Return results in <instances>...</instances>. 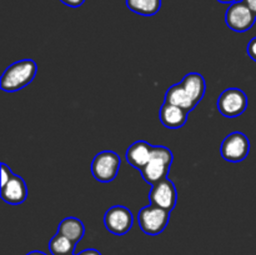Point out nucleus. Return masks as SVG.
Here are the masks:
<instances>
[{
	"mask_svg": "<svg viewBox=\"0 0 256 255\" xmlns=\"http://www.w3.org/2000/svg\"><path fill=\"white\" fill-rule=\"evenodd\" d=\"M36 72L38 65L32 59H22L12 62L2 72L0 88L6 92H19L34 80Z\"/></svg>",
	"mask_w": 256,
	"mask_h": 255,
	"instance_id": "nucleus-1",
	"label": "nucleus"
},
{
	"mask_svg": "<svg viewBox=\"0 0 256 255\" xmlns=\"http://www.w3.org/2000/svg\"><path fill=\"white\" fill-rule=\"evenodd\" d=\"M169 220L170 212L152 204L142 208L138 214L140 229L148 235H159L166 229Z\"/></svg>",
	"mask_w": 256,
	"mask_h": 255,
	"instance_id": "nucleus-2",
	"label": "nucleus"
},
{
	"mask_svg": "<svg viewBox=\"0 0 256 255\" xmlns=\"http://www.w3.org/2000/svg\"><path fill=\"white\" fill-rule=\"evenodd\" d=\"M122 160L115 152L104 150L98 152L92 162V174L98 182H110L118 176Z\"/></svg>",
	"mask_w": 256,
	"mask_h": 255,
	"instance_id": "nucleus-3",
	"label": "nucleus"
},
{
	"mask_svg": "<svg viewBox=\"0 0 256 255\" xmlns=\"http://www.w3.org/2000/svg\"><path fill=\"white\" fill-rule=\"evenodd\" d=\"M218 110L220 114L224 115L225 118L240 116L248 108V96L242 89L238 88H229L224 90L218 98L216 102Z\"/></svg>",
	"mask_w": 256,
	"mask_h": 255,
	"instance_id": "nucleus-4",
	"label": "nucleus"
},
{
	"mask_svg": "<svg viewBox=\"0 0 256 255\" xmlns=\"http://www.w3.org/2000/svg\"><path fill=\"white\" fill-rule=\"evenodd\" d=\"M250 152V142L242 132H230L222 142L220 152L226 162H240L245 160Z\"/></svg>",
	"mask_w": 256,
	"mask_h": 255,
	"instance_id": "nucleus-5",
	"label": "nucleus"
},
{
	"mask_svg": "<svg viewBox=\"0 0 256 255\" xmlns=\"http://www.w3.org/2000/svg\"><path fill=\"white\" fill-rule=\"evenodd\" d=\"M256 22V15L244 2H236L230 4L225 14V22L228 26L236 32H245L254 26Z\"/></svg>",
	"mask_w": 256,
	"mask_h": 255,
	"instance_id": "nucleus-6",
	"label": "nucleus"
},
{
	"mask_svg": "<svg viewBox=\"0 0 256 255\" xmlns=\"http://www.w3.org/2000/svg\"><path fill=\"white\" fill-rule=\"evenodd\" d=\"M134 224L132 212L124 205H114L104 214V225L114 235H125Z\"/></svg>",
	"mask_w": 256,
	"mask_h": 255,
	"instance_id": "nucleus-7",
	"label": "nucleus"
},
{
	"mask_svg": "<svg viewBox=\"0 0 256 255\" xmlns=\"http://www.w3.org/2000/svg\"><path fill=\"white\" fill-rule=\"evenodd\" d=\"M149 202L155 206L162 208L172 212L178 202V192L174 182L170 179H165L152 185L149 192Z\"/></svg>",
	"mask_w": 256,
	"mask_h": 255,
	"instance_id": "nucleus-8",
	"label": "nucleus"
},
{
	"mask_svg": "<svg viewBox=\"0 0 256 255\" xmlns=\"http://www.w3.org/2000/svg\"><path fill=\"white\" fill-rule=\"evenodd\" d=\"M2 199L12 205H19L26 200L28 188L24 179L19 175H15L0 189Z\"/></svg>",
	"mask_w": 256,
	"mask_h": 255,
	"instance_id": "nucleus-9",
	"label": "nucleus"
},
{
	"mask_svg": "<svg viewBox=\"0 0 256 255\" xmlns=\"http://www.w3.org/2000/svg\"><path fill=\"white\" fill-rule=\"evenodd\" d=\"M152 146L154 145H150L149 142H144V140H138V142H132L128 148L126 154H125L126 162L140 172L152 159Z\"/></svg>",
	"mask_w": 256,
	"mask_h": 255,
	"instance_id": "nucleus-10",
	"label": "nucleus"
},
{
	"mask_svg": "<svg viewBox=\"0 0 256 255\" xmlns=\"http://www.w3.org/2000/svg\"><path fill=\"white\" fill-rule=\"evenodd\" d=\"M170 166H172V164H169V162H164V160L159 159V158L156 156H152V155L150 162L140 170V174H142V179H144L148 184H150L152 186V185L168 179Z\"/></svg>",
	"mask_w": 256,
	"mask_h": 255,
	"instance_id": "nucleus-11",
	"label": "nucleus"
},
{
	"mask_svg": "<svg viewBox=\"0 0 256 255\" xmlns=\"http://www.w3.org/2000/svg\"><path fill=\"white\" fill-rule=\"evenodd\" d=\"M189 112L182 108L165 102L162 105L159 112V119L162 124L168 129H180L185 125Z\"/></svg>",
	"mask_w": 256,
	"mask_h": 255,
	"instance_id": "nucleus-12",
	"label": "nucleus"
},
{
	"mask_svg": "<svg viewBox=\"0 0 256 255\" xmlns=\"http://www.w3.org/2000/svg\"><path fill=\"white\" fill-rule=\"evenodd\" d=\"M180 82L192 99V102L196 105L199 104L204 98L205 90H206V82H205L204 76L199 72H189L182 78Z\"/></svg>",
	"mask_w": 256,
	"mask_h": 255,
	"instance_id": "nucleus-13",
	"label": "nucleus"
},
{
	"mask_svg": "<svg viewBox=\"0 0 256 255\" xmlns=\"http://www.w3.org/2000/svg\"><path fill=\"white\" fill-rule=\"evenodd\" d=\"M165 102H169V104L175 105V106L182 108L184 110H186L188 112H190L192 110H194L196 108V104L192 102V98L189 96V94L186 92V90L184 89V86L182 85V82L179 84H175L172 86H170L166 90V94H165Z\"/></svg>",
	"mask_w": 256,
	"mask_h": 255,
	"instance_id": "nucleus-14",
	"label": "nucleus"
},
{
	"mask_svg": "<svg viewBox=\"0 0 256 255\" xmlns=\"http://www.w3.org/2000/svg\"><path fill=\"white\" fill-rule=\"evenodd\" d=\"M58 232L66 236L68 239H70L72 242L76 244L78 242H80L84 238V222L80 219H78V218L68 216L60 222L59 226H58Z\"/></svg>",
	"mask_w": 256,
	"mask_h": 255,
	"instance_id": "nucleus-15",
	"label": "nucleus"
},
{
	"mask_svg": "<svg viewBox=\"0 0 256 255\" xmlns=\"http://www.w3.org/2000/svg\"><path fill=\"white\" fill-rule=\"evenodd\" d=\"M128 9L142 16H152L162 8V0H126Z\"/></svg>",
	"mask_w": 256,
	"mask_h": 255,
	"instance_id": "nucleus-16",
	"label": "nucleus"
},
{
	"mask_svg": "<svg viewBox=\"0 0 256 255\" xmlns=\"http://www.w3.org/2000/svg\"><path fill=\"white\" fill-rule=\"evenodd\" d=\"M49 249L52 255H70L74 252L75 242H72V240L68 239L64 235L56 232L50 239Z\"/></svg>",
	"mask_w": 256,
	"mask_h": 255,
	"instance_id": "nucleus-17",
	"label": "nucleus"
},
{
	"mask_svg": "<svg viewBox=\"0 0 256 255\" xmlns=\"http://www.w3.org/2000/svg\"><path fill=\"white\" fill-rule=\"evenodd\" d=\"M12 176H14V174L10 170V168L6 164H4V162H2V186H4Z\"/></svg>",
	"mask_w": 256,
	"mask_h": 255,
	"instance_id": "nucleus-18",
	"label": "nucleus"
},
{
	"mask_svg": "<svg viewBox=\"0 0 256 255\" xmlns=\"http://www.w3.org/2000/svg\"><path fill=\"white\" fill-rule=\"evenodd\" d=\"M246 52L254 62H256V36L252 38L249 42V44H248Z\"/></svg>",
	"mask_w": 256,
	"mask_h": 255,
	"instance_id": "nucleus-19",
	"label": "nucleus"
},
{
	"mask_svg": "<svg viewBox=\"0 0 256 255\" xmlns=\"http://www.w3.org/2000/svg\"><path fill=\"white\" fill-rule=\"evenodd\" d=\"M60 2H62V4L66 5V6L79 8V6H82V4H84L85 0H60Z\"/></svg>",
	"mask_w": 256,
	"mask_h": 255,
	"instance_id": "nucleus-20",
	"label": "nucleus"
},
{
	"mask_svg": "<svg viewBox=\"0 0 256 255\" xmlns=\"http://www.w3.org/2000/svg\"><path fill=\"white\" fill-rule=\"evenodd\" d=\"M242 2H244L245 5L256 15V0H242Z\"/></svg>",
	"mask_w": 256,
	"mask_h": 255,
	"instance_id": "nucleus-21",
	"label": "nucleus"
},
{
	"mask_svg": "<svg viewBox=\"0 0 256 255\" xmlns=\"http://www.w3.org/2000/svg\"><path fill=\"white\" fill-rule=\"evenodd\" d=\"M78 255H102L96 249H86L82 250V252H79Z\"/></svg>",
	"mask_w": 256,
	"mask_h": 255,
	"instance_id": "nucleus-22",
	"label": "nucleus"
},
{
	"mask_svg": "<svg viewBox=\"0 0 256 255\" xmlns=\"http://www.w3.org/2000/svg\"><path fill=\"white\" fill-rule=\"evenodd\" d=\"M219 2H222V4H232V2H239V0H218Z\"/></svg>",
	"mask_w": 256,
	"mask_h": 255,
	"instance_id": "nucleus-23",
	"label": "nucleus"
},
{
	"mask_svg": "<svg viewBox=\"0 0 256 255\" xmlns=\"http://www.w3.org/2000/svg\"><path fill=\"white\" fill-rule=\"evenodd\" d=\"M26 255H46V254H45V252H38V250H34V252H28Z\"/></svg>",
	"mask_w": 256,
	"mask_h": 255,
	"instance_id": "nucleus-24",
	"label": "nucleus"
},
{
	"mask_svg": "<svg viewBox=\"0 0 256 255\" xmlns=\"http://www.w3.org/2000/svg\"><path fill=\"white\" fill-rule=\"evenodd\" d=\"M70 255H72V254H70Z\"/></svg>",
	"mask_w": 256,
	"mask_h": 255,
	"instance_id": "nucleus-25",
	"label": "nucleus"
}]
</instances>
